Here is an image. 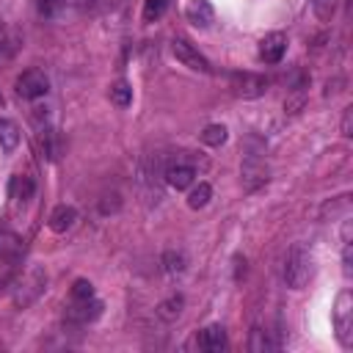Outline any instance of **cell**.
I'll return each mask as SVG.
<instances>
[{"instance_id": "cell-26", "label": "cell", "mask_w": 353, "mask_h": 353, "mask_svg": "<svg viewBox=\"0 0 353 353\" xmlns=\"http://www.w3.org/2000/svg\"><path fill=\"white\" fill-rule=\"evenodd\" d=\"M63 8V0H39V14L41 17H58V11Z\"/></svg>"}, {"instance_id": "cell-19", "label": "cell", "mask_w": 353, "mask_h": 353, "mask_svg": "<svg viewBox=\"0 0 353 353\" xmlns=\"http://www.w3.org/2000/svg\"><path fill=\"white\" fill-rule=\"evenodd\" d=\"M33 196V179L30 176H14L11 179V199L14 201H28Z\"/></svg>"}, {"instance_id": "cell-21", "label": "cell", "mask_w": 353, "mask_h": 353, "mask_svg": "<svg viewBox=\"0 0 353 353\" xmlns=\"http://www.w3.org/2000/svg\"><path fill=\"white\" fill-rule=\"evenodd\" d=\"M185 265H188V259H185V254H182V251H165V254H163V270H165L168 276L182 273V270H185Z\"/></svg>"}, {"instance_id": "cell-9", "label": "cell", "mask_w": 353, "mask_h": 353, "mask_svg": "<svg viewBox=\"0 0 353 353\" xmlns=\"http://www.w3.org/2000/svg\"><path fill=\"white\" fill-rule=\"evenodd\" d=\"M284 52H287V36L281 30H273L259 41V58L265 63H279L284 58Z\"/></svg>"}, {"instance_id": "cell-12", "label": "cell", "mask_w": 353, "mask_h": 353, "mask_svg": "<svg viewBox=\"0 0 353 353\" xmlns=\"http://www.w3.org/2000/svg\"><path fill=\"white\" fill-rule=\"evenodd\" d=\"M199 345H201L207 353H221V350L226 347V328H223V325H218V323L207 325V328L201 331Z\"/></svg>"}, {"instance_id": "cell-6", "label": "cell", "mask_w": 353, "mask_h": 353, "mask_svg": "<svg viewBox=\"0 0 353 353\" xmlns=\"http://www.w3.org/2000/svg\"><path fill=\"white\" fill-rule=\"evenodd\" d=\"M268 88V77L262 74H254V72H237L232 74V91L243 99H254V97H262Z\"/></svg>"}, {"instance_id": "cell-23", "label": "cell", "mask_w": 353, "mask_h": 353, "mask_svg": "<svg viewBox=\"0 0 353 353\" xmlns=\"http://www.w3.org/2000/svg\"><path fill=\"white\" fill-rule=\"evenodd\" d=\"M85 298H94V284L85 279H77L72 284V301H85Z\"/></svg>"}, {"instance_id": "cell-2", "label": "cell", "mask_w": 353, "mask_h": 353, "mask_svg": "<svg viewBox=\"0 0 353 353\" xmlns=\"http://www.w3.org/2000/svg\"><path fill=\"white\" fill-rule=\"evenodd\" d=\"M44 287H47V273H44V268L30 265V268L19 276V281L14 284V290H11L14 306H19V309L30 306V303L44 292Z\"/></svg>"}, {"instance_id": "cell-17", "label": "cell", "mask_w": 353, "mask_h": 353, "mask_svg": "<svg viewBox=\"0 0 353 353\" xmlns=\"http://www.w3.org/2000/svg\"><path fill=\"white\" fill-rule=\"evenodd\" d=\"M110 102H113L116 108H127V105L132 102V85H130L127 80H116V83L110 85Z\"/></svg>"}, {"instance_id": "cell-3", "label": "cell", "mask_w": 353, "mask_h": 353, "mask_svg": "<svg viewBox=\"0 0 353 353\" xmlns=\"http://www.w3.org/2000/svg\"><path fill=\"white\" fill-rule=\"evenodd\" d=\"M334 331H336V339L345 347L353 345V295L347 290H342L336 295V303H334Z\"/></svg>"}, {"instance_id": "cell-27", "label": "cell", "mask_w": 353, "mask_h": 353, "mask_svg": "<svg viewBox=\"0 0 353 353\" xmlns=\"http://www.w3.org/2000/svg\"><path fill=\"white\" fill-rule=\"evenodd\" d=\"M350 116H353V108H345V116H342V135H350Z\"/></svg>"}, {"instance_id": "cell-14", "label": "cell", "mask_w": 353, "mask_h": 353, "mask_svg": "<svg viewBox=\"0 0 353 353\" xmlns=\"http://www.w3.org/2000/svg\"><path fill=\"white\" fill-rule=\"evenodd\" d=\"M19 143V127L11 119H0V149L14 152Z\"/></svg>"}, {"instance_id": "cell-28", "label": "cell", "mask_w": 353, "mask_h": 353, "mask_svg": "<svg viewBox=\"0 0 353 353\" xmlns=\"http://www.w3.org/2000/svg\"><path fill=\"white\" fill-rule=\"evenodd\" d=\"M99 0H83V6H97Z\"/></svg>"}, {"instance_id": "cell-15", "label": "cell", "mask_w": 353, "mask_h": 353, "mask_svg": "<svg viewBox=\"0 0 353 353\" xmlns=\"http://www.w3.org/2000/svg\"><path fill=\"white\" fill-rule=\"evenodd\" d=\"M19 251H22L19 237H17L14 232H0V259L14 262V259L19 256Z\"/></svg>"}, {"instance_id": "cell-20", "label": "cell", "mask_w": 353, "mask_h": 353, "mask_svg": "<svg viewBox=\"0 0 353 353\" xmlns=\"http://www.w3.org/2000/svg\"><path fill=\"white\" fill-rule=\"evenodd\" d=\"M210 196H212V188H210L207 182H199V185L188 193V207H190V210H201V207H207Z\"/></svg>"}, {"instance_id": "cell-18", "label": "cell", "mask_w": 353, "mask_h": 353, "mask_svg": "<svg viewBox=\"0 0 353 353\" xmlns=\"http://www.w3.org/2000/svg\"><path fill=\"white\" fill-rule=\"evenodd\" d=\"M226 135H229V130H226L223 124H207V127L201 130V143H207V146H221V143H226Z\"/></svg>"}, {"instance_id": "cell-16", "label": "cell", "mask_w": 353, "mask_h": 353, "mask_svg": "<svg viewBox=\"0 0 353 353\" xmlns=\"http://www.w3.org/2000/svg\"><path fill=\"white\" fill-rule=\"evenodd\" d=\"M182 306H185V298H182V295H171V298H165V301L157 306V317L165 320V323H171V320H176V317L182 314Z\"/></svg>"}, {"instance_id": "cell-11", "label": "cell", "mask_w": 353, "mask_h": 353, "mask_svg": "<svg viewBox=\"0 0 353 353\" xmlns=\"http://www.w3.org/2000/svg\"><path fill=\"white\" fill-rule=\"evenodd\" d=\"M74 221H77V210H74L72 204H58V207L50 212L47 226H50L55 234H63V232H69V229L74 226Z\"/></svg>"}, {"instance_id": "cell-1", "label": "cell", "mask_w": 353, "mask_h": 353, "mask_svg": "<svg viewBox=\"0 0 353 353\" xmlns=\"http://www.w3.org/2000/svg\"><path fill=\"white\" fill-rule=\"evenodd\" d=\"M309 279H312V254L301 243H295L284 259V281L290 290H303Z\"/></svg>"}, {"instance_id": "cell-22", "label": "cell", "mask_w": 353, "mask_h": 353, "mask_svg": "<svg viewBox=\"0 0 353 353\" xmlns=\"http://www.w3.org/2000/svg\"><path fill=\"white\" fill-rule=\"evenodd\" d=\"M168 0H143V22H154L165 14Z\"/></svg>"}, {"instance_id": "cell-24", "label": "cell", "mask_w": 353, "mask_h": 353, "mask_svg": "<svg viewBox=\"0 0 353 353\" xmlns=\"http://www.w3.org/2000/svg\"><path fill=\"white\" fill-rule=\"evenodd\" d=\"M312 8H314V14L323 19V22H328L331 17H334V8H336V0H312Z\"/></svg>"}, {"instance_id": "cell-13", "label": "cell", "mask_w": 353, "mask_h": 353, "mask_svg": "<svg viewBox=\"0 0 353 353\" xmlns=\"http://www.w3.org/2000/svg\"><path fill=\"white\" fill-rule=\"evenodd\" d=\"M185 17H188V22H193L196 28H207V25L212 22L215 11H212V6H210L207 0H190V3L185 6Z\"/></svg>"}, {"instance_id": "cell-10", "label": "cell", "mask_w": 353, "mask_h": 353, "mask_svg": "<svg viewBox=\"0 0 353 353\" xmlns=\"http://www.w3.org/2000/svg\"><path fill=\"white\" fill-rule=\"evenodd\" d=\"M102 314V301H97V298H85V301H72V306L66 309V317H69V323H91V320H97Z\"/></svg>"}, {"instance_id": "cell-4", "label": "cell", "mask_w": 353, "mask_h": 353, "mask_svg": "<svg viewBox=\"0 0 353 353\" xmlns=\"http://www.w3.org/2000/svg\"><path fill=\"white\" fill-rule=\"evenodd\" d=\"M50 91V77L41 69H28L17 77V94L22 99H41Z\"/></svg>"}, {"instance_id": "cell-7", "label": "cell", "mask_w": 353, "mask_h": 353, "mask_svg": "<svg viewBox=\"0 0 353 353\" xmlns=\"http://www.w3.org/2000/svg\"><path fill=\"white\" fill-rule=\"evenodd\" d=\"M240 174H243V188H245V190H256V188H262V185L268 182L270 168H268V163H265L259 154H248V157L243 160Z\"/></svg>"}, {"instance_id": "cell-29", "label": "cell", "mask_w": 353, "mask_h": 353, "mask_svg": "<svg viewBox=\"0 0 353 353\" xmlns=\"http://www.w3.org/2000/svg\"><path fill=\"white\" fill-rule=\"evenodd\" d=\"M0 105H3V97H0Z\"/></svg>"}, {"instance_id": "cell-8", "label": "cell", "mask_w": 353, "mask_h": 353, "mask_svg": "<svg viewBox=\"0 0 353 353\" xmlns=\"http://www.w3.org/2000/svg\"><path fill=\"white\" fill-rule=\"evenodd\" d=\"M163 176H165L168 188H174V190H188V188L193 185V179H196V165H193V163H185L182 157H176V160L168 163V168L163 171Z\"/></svg>"}, {"instance_id": "cell-25", "label": "cell", "mask_w": 353, "mask_h": 353, "mask_svg": "<svg viewBox=\"0 0 353 353\" xmlns=\"http://www.w3.org/2000/svg\"><path fill=\"white\" fill-rule=\"evenodd\" d=\"M268 347H270L268 334H265L262 328H254V331H251V350H254V353H262V350H268Z\"/></svg>"}, {"instance_id": "cell-5", "label": "cell", "mask_w": 353, "mask_h": 353, "mask_svg": "<svg viewBox=\"0 0 353 353\" xmlns=\"http://www.w3.org/2000/svg\"><path fill=\"white\" fill-rule=\"evenodd\" d=\"M171 52H174V58H176L182 66H188V69H193V72H210V61H207L190 41L174 39V41H171Z\"/></svg>"}]
</instances>
